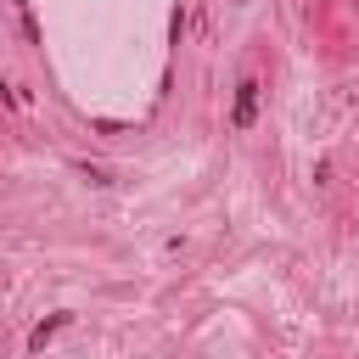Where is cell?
Listing matches in <instances>:
<instances>
[{
    "label": "cell",
    "mask_w": 359,
    "mask_h": 359,
    "mask_svg": "<svg viewBox=\"0 0 359 359\" xmlns=\"http://www.w3.org/2000/svg\"><path fill=\"white\" fill-rule=\"evenodd\" d=\"M258 73H241L236 79V107H230V129H252L258 123Z\"/></svg>",
    "instance_id": "obj_1"
},
{
    "label": "cell",
    "mask_w": 359,
    "mask_h": 359,
    "mask_svg": "<svg viewBox=\"0 0 359 359\" xmlns=\"http://www.w3.org/2000/svg\"><path fill=\"white\" fill-rule=\"evenodd\" d=\"M84 180H90V185H112V174H107L101 163H84Z\"/></svg>",
    "instance_id": "obj_4"
},
{
    "label": "cell",
    "mask_w": 359,
    "mask_h": 359,
    "mask_svg": "<svg viewBox=\"0 0 359 359\" xmlns=\"http://www.w3.org/2000/svg\"><path fill=\"white\" fill-rule=\"evenodd\" d=\"M62 325H73V309H56L50 320H39V325L28 331V353H45V342H50V337H56Z\"/></svg>",
    "instance_id": "obj_2"
},
{
    "label": "cell",
    "mask_w": 359,
    "mask_h": 359,
    "mask_svg": "<svg viewBox=\"0 0 359 359\" xmlns=\"http://www.w3.org/2000/svg\"><path fill=\"white\" fill-rule=\"evenodd\" d=\"M11 6H17V22H22V34H28V39H39V22H34V6H28V0H11Z\"/></svg>",
    "instance_id": "obj_3"
}]
</instances>
